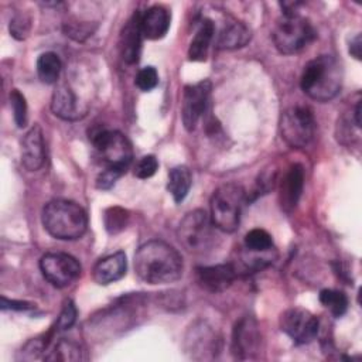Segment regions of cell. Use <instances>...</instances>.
<instances>
[{
	"mask_svg": "<svg viewBox=\"0 0 362 362\" xmlns=\"http://www.w3.org/2000/svg\"><path fill=\"white\" fill-rule=\"evenodd\" d=\"M61 74V59L55 52H44L37 59V75L42 83L52 85Z\"/></svg>",
	"mask_w": 362,
	"mask_h": 362,
	"instance_id": "24",
	"label": "cell"
},
{
	"mask_svg": "<svg viewBox=\"0 0 362 362\" xmlns=\"http://www.w3.org/2000/svg\"><path fill=\"white\" fill-rule=\"evenodd\" d=\"M185 342L188 345V351L191 352L192 358L195 356V354H201L199 358H206V354H211V356H215L218 339L214 331L209 327H206L204 322H201L199 325L191 327Z\"/></svg>",
	"mask_w": 362,
	"mask_h": 362,
	"instance_id": "20",
	"label": "cell"
},
{
	"mask_svg": "<svg viewBox=\"0 0 362 362\" xmlns=\"http://www.w3.org/2000/svg\"><path fill=\"white\" fill-rule=\"evenodd\" d=\"M92 143L107 168L126 173L133 160V148L123 133L99 129L92 133Z\"/></svg>",
	"mask_w": 362,
	"mask_h": 362,
	"instance_id": "7",
	"label": "cell"
},
{
	"mask_svg": "<svg viewBox=\"0 0 362 362\" xmlns=\"http://www.w3.org/2000/svg\"><path fill=\"white\" fill-rule=\"evenodd\" d=\"M238 272L232 263L201 266L195 269L198 284L211 293H222L233 283Z\"/></svg>",
	"mask_w": 362,
	"mask_h": 362,
	"instance_id": "13",
	"label": "cell"
},
{
	"mask_svg": "<svg viewBox=\"0 0 362 362\" xmlns=\"http://www.w3.org/2000/svg\"><path fill=\"white\" fill-rule=\"evenodd\" d=\"M212 83L208 79L199 81L194 85H187L182 92L181 120L188 132L195 130L199 119L206 110Z\"/></svg>",
	"mask_w": 362,
	"mask_h": 362,
	"instance_id": "11",
	"label": "cell"
},
{
	"mask_svg": "<svg viewBox=\"0 0 362 362\" xmlns=\"http://www.w3.org/2000/svg\"><path fill=\"white\" fill-rule=\"evenodd\" d=\"M21 163L28 171H38L45 163V144L38 124H34L21 139Z\"/></svg>",
	"mask_w": 362,
	"mask_h": 362,
	"instance_id": "15",
	"label": "cell"
},
{
	"mask_svg": "<svg viewBox=\"0 0 362 362\" xmlns=\"http://www.w3.org/2000/svg\"><path fill=\"white\" fill-rule=\"evenodd\" d=\"M141 38L143 34L140 30V13H134L124 24L119 40L120 55L127 64L137 62L141 49Z\"/></svg>",
	"mask_w": 362,
	"mask_h": 362,
	"instance_id": "16",
	"label": "cell"
},
{
	"mask_svg": "<svg viewBox=\"0 0 362 362\" xmlns=\"http://www.w3.org/2000/svg\"><path fill=\"white\" fill-rule=\"evenodd\" d=\"M250 30L239 21L228 23L219 33L218 47L221 49H236L245 47L250 41Z\"/></svg>",
	"mask_w": 362,
	"mask_h": 362,
	"instance_id": "22",
	"label": "cell"
},
{
	"mask_svg": "<svg viewBox=\"0 0 362 362\" xmlns=\"http://www.w3.org/2000/svg\"><path fill=\"white\" fill-rule=\"evenodd\" d=\"M262 335L257 322L252 317H243L233 328L232 334V354L236 359L256 358L260 351Z\"/></svg>",
	"mask_w": 362,
	"mask_h": 362,
	"instance_id": "12",
	"label": "cell"
},
{
	"mask_svg": "<svg viewBox=\"0 0 362 362\" xmlns=\"http://www.w3.org/2000/svg\"><path fill=\"white\" fill-rule=\"evenodd\" d=\"M320 303L327 307L332 315L341 317L348 308V297L344 291L324 288L320 291Z\"/></svg>",
	"mask_w": 362,
	"mask_h": 362,
	"instance_id": "25",
	"label": "cell"
},
{
	"mask_svg": "<svg viewBox=\"0 0 362 362\" xmlns=\"http://www.w3.org/2000/svg\"><path fill=\"white\" fill-rule=\"evenodd\" d=\"M361 100L356 102V106H355V110H354V120H355V126L358 129H361L362 126V122H361Z\"/></svg>",
	"mask_w": 362,
	"mask_h": 362,
	"instance_id": "37",
	"label": "cell"
},
{
	"mask_svg": "<svg viewBox=\"0 0 362 362\" xmlns=\"http://www.w3.org/2000/svg\"><path fill=\"white\" fill-rule=\"evenodd\" d=\"M134 83L143 92H148V90L154 89L158 83V74H157L156 68L154 66L141 68L136 75Z\"/></svg>",
	"mask_w": 362,
	"mask_h": 362,
	"instance_id": "30",
	"label": "cell"
},
{
	"mask_svg": "<svg viewBox=\"0 0 362 362\" xmlns=\"http://www.w3.org/2000/svg\"><path fill=\"white\" fill-rule=\"evenodd\" d=\"M123 173L113 170V168H105L96 178V187L100 189H109L119 177H122Z\"/></svg>",
	"mask_w": 362,
	"mask_h": 362,
	"instance_id": "34",
	"label": "cell"
},
{
	"mask_svg": "<svg viewBox=\"0 0 362 362\" xmlns=\"http://www.w3.org/2000/svg\"><path fill=\"white\" fill-rule=\"evenodd\" d=\"M47 361H81L83 359L82 356V349L81 346L68 339H61L57 342L54 351H51L49 355L45 356Z\"/></svg>",
	"mask_w": 362,
	"mask_h": 362,
	"instance_id": "27",
	"label": "cell"
},
{
	"mask_svg": "<svg viewBox=\"0 0 362 362\" xmlns=\"http://www.w3.org/2000/svg\"><path fill=\"white\" fill-rule=\"evenodd\" d=\"M177 238L181 246L194 255H204L216 246L218 235L211 216L202 209L188 212L180 222Z\"/></svg>",
	"mask_w": 362,
	"mask_h": 362,
	"instance_id": "4",
	"label": "cell"
},
{
	"mask_svg": "<svg viewBox=\"0 0 362 362\" xmlns=\"http://www.w3.org/2000/svg\"><path fill=\"white\" fill-rule=\"evenodd\" d=\"M245 189L236 182L219 185L211 198V221L216 229L232 233L240 223Z\"/></svg>",
	"mask_w": 362,
	"mask_h": 362,
	"instance_id": "5",
	"label": "cell"
},
{
	"mask_svg": "<svg viewBox=\"0 0 362 362\" xmlns=\"http://www.w3.org/2000/svg\"><path fill=\"white\" fill-rule=\"evenodd\" d=\"M300 86L308 98L317 102L334 99L342 86L341 64L332 55H320L308 61L303 69Z\"/></svg>",
	"mask_w": 362,
	"mask_h": 362,
	"instance_id": "2",
	"label": "cell"
},
{
	"mask_svg": "<svg viewBox=\"0 0 362 362\" xmlns=\"http://www.w3.org/2000/svg\"><path fill=\"white\" fill-rule=\"evenodd\" d=\"M42 226L55 239L75 240L83 236L88 216L83 208L68 199H52L42 209Z\"/></svg>",
	"mask_w": 362,
	"mask_h": 362,
	"instance_id": "3",
	"label": "cell"
},
{
	"mask_svg": "<svg viewBox=\"0 0 362 362\" xmlns=\"http://www.w3.org/2000/svg\"><path fill=\"white\" fill-rule=\"evenodd\" d=\"M191 184H192V175L188 167L175 165L168 171L167 189L177 204L184 201V198L188 195Z\"/></svg>",
	"mask_w": 362,
	"mask_h": 362,
	"instance_id": "23",
	"label": "cell"
},
{
	"mask_svg": "<svg viewBox=\"0 0 362 362\" xmlns=\"http://www.w3.org/2000/svg\"><path fill=\"white\" fill-rule=\"evenodd\" d=\"M280 329L296 344H308L318 334V318L308 310L291 307L280 315Z\"/></svg>",
	"mask_w": 362,
	"mask_h": 362,
	"instance_id": "10",
	"label": "cell"
},
{
	"mask_svg": "<svg viewBox=\"0 0 362 362\" xmlns=\"http://www.w3.org/2000/svg\"><path fill=\"white\" fill-rule=\"evenodd\" d=\"M40 270L49 284L57 288H65L79 279L82 267L74 256L52 252L41 257Z\"/></svg>",
	"mask_w": 362,
	"mask_h": 362,
	"instance_id": "9",
	"label": "cell"
},
{
	"mask_svg": "<svg viewBox=\"0 0 362 362\" xmlns=\"http://www.w3.org/2000/svg\"><path fill=\"white\" fill-rule=\"evenodd\" d=\"M30 31V18L24 14H17L10 21V34L17 40H24Z\"/></svg>",
	"mask_w": 362,
	"mask_h": 362,
	"instance_id": "33",
	"label": "cell"
},
{
	"mask_svg": "<svg viewBox=\"0 0 362 362\" xmlns=\"http://www.w3.org/2000/svg\"><path fill=\"white\" fill-rule=\"evenodd\" d=\"M277 51L283 55H293L304 49L314 38L315 31L311 23L297 14H283L272 33Z\"/></svg>",
	"mask_w": 362,
	"mask_h": 362,
	"instance_id": "6",
	"label": "cell"
},
{
	"mask_svg": "<svg viewBox=\"0 0 362 362\" xmlns=\"http://www.w3.org/2000/svg\"><path fill=\"white\" fill-rule=\"evenodd\" d=\"M303 187H304V168L300 164H293L281 178L280 188H279V202L284 212L290 214L296 208L301 197Z\"/></svg>",
	"mask_w": 362,
	"mask_h": 362,
	"instance_id": "14",
	"label": "cell"
},
{
	"mask_svg": "<svg viewBox=\"0 0 362 362\" xmlns=\"http://www.w3.org/2000/svg\"><path fill=\"white\" fill-rule=\"evenodd\" d=\"M314 132V115L307 106H291L281 113L280 134L290 147L303 148L308 146Z\"/></svg>",
	"mask_w": 362,
	"mask_h": 362,
	"instance_id": "8",
	"label": "cell"
},
{
	"mask_svg": "<svg viewBox=\"0 0 362 362\" xmlns=\"http://www.w3.org/2000/svg\"><path fill=\"white\" fill-rule=\"evenodd\" d=\"M245 247L252 253H267L273 249V239L264 229H252L245 236Z\"/></svg>",
	"mask_w": 362,
	"mask_h": 362,
	"instance_id": "26",
	"label": "cell"
},
{
	"mask_svg": "<svg viewBox=\"0 0 362 362\" xmlns=\"http://www.w3.org/2000/svg\"><path fill=\"white\" fill-rule=\"evenodd\" d=\"M51 110L64 120H78L85 116V110L78 102L75 93L65 83L57 86L51 99Z\"/></svg>",
	"mask_w": 362,
	"mask_h": 362,
	"instance_id": "17",
	"label": "cell"
},
{
	"mask_svg": "<svg viewBox=\"0 0 362 362\" xmlns=\"http://www.w3.org/2000/svg\"><path fill=\"white\" fill-rule=\"evenodd\" d=\"M127 262L123 252L112 253L100 259L93 267V280L100 286H107L113 281L120 280L126 274Z\"/></svg>",
	"mask_w": 362,
	"mask_h": 362,
	"instance_id": "18",
	"label": "cell"
},
{
	"mask_svg": "<svg viewBox=\"0 0 362 362\" xmlns=\"http://www.w3.org/2000/svg\"><path fill=\"white\" fill-rule=\"evenodd\" d=\"M127 219H129V214L126 209L120 208V206H112L109 209L105 211V228L109 233H117L120 230H123L127 225Z\"/></svg>",
	"mask_w": 362,
	"mask_h": 362,
	"instance_id": "28",
	"label": "cell"
},
{
	"mask_svg": "<svg viewBox=\"0 0 362 362\" xmlns=\"http://www.w3.org/2000/svg\"><path fill=\"white\" fill-rule=\"evenodd\" d=\"M170 28V13L163 6H153L140 14V30L147 40L163 38Z\"/></svg>",
	"mask_w": 362,
	"mask_h": 362,
	"instance_id": "19",
	"label": "cell"
},
{
	"mask_svg": "<svg viewBox=\"0 0 362 362\" xmlns=\"http://www.w3.org/2000/svg\"><path fill=\"white\" fill-rule=\"evenodd\" d=\"M158 168V161L157 158L153 156V154H148V156H144L141 157L136 167H134V175L140 180H146V178H150L156 174Z\"/></svg>",
	"mask_w": 362,
	"mask_h": 362,
	"instance_id": "32",
	"label": "cell"
},
{
	"mask_svg": "<svg viewBox=\"0 0 362 362\" xmlns=\"http://www.w3.org/2000/svg\"><path fill=\"white\" fill-rule=\"evenodd\" d=\"M215 33V25L209 18H204L199 23V27L189 42L188 48V58L189 61H205L208 55L209 45L212 42Z\"/></svg>",
	"mask_w": 362,
	"mask_h": 362,
	"instance_id": "21",
	"label": "cell"
},
{
	"mask_svg": "<svg viewBox=\"0 0 362 362\" xmlns=\"http://www.w3.org/2000/svg\"><path fill=\"white\" fill-rule=\"evenodd\" d=\"M349 54L355 59H361V34H356L349 42Z\"/></svg>",
	"mask_w": 362,
	"mask_h": 362,
	"instance_id": "36",
	"label": "cell"
},
{
	"mask_svg": "<svg viewBox=\"0 0 362 362\" xmlns=\"http://www.w3.org/2000/svg\"><path fill=\"white\" fill-rule=\"evenodd\" d=\"M10 103L17 127H24L27 123V102L24 95L18 89H13L10 92Z\"/></svg>",
	"mask_w": 362,
	"mask_h": 362,
	"instance_id": "29",
	"label": "cell"
},
{
	"mask_svg": "<svg viewBox=\"0 0 362 362\" xmlns=\"http://www.w3.org/2000/svg\"><path fill=\"white\" fill-rule=\"evenodd\" d=\"M134 272L147 284H167L182 274V257L163 240H148L134 253Z\"/></svg>",
	"mask_w": 362,
	"mask_h": 362,
	"instance_id": "1",
	"label": "cell"
},
{
	"mask_svg": "<svg viewBox=\"0 0 362 362\" xmlns=\"http://www.w3.org/2000/svg\"><path fill=\"white\" fill-rule=\"evenodd\" d=\"M34 305L31 303L25 301H14V300H7L6 297H1V310H30Z\"/></svg>",
	"mask_w": 362,
	"mask_h": 362,
	"instance_id": "35",
	"label": "cell"
},
{
	"mask_svg": "<svg viewBox=\"0 0 362 362\" xmlns=\"http://www.w3.org/2000/svg\"><path fill=\"white\" fill-rule=\"evenodd\" d=\"M76 320V308H75V304L71 301V300H66L64 303V307L59 313V317L57 318V322H55V327H54V331H65V329H69L74 322Z\"/></svg>",
	"mask_w": 362,
	"mask_h": 362,
	"instance_id": "31",
	"label": "cell"
}]
</instances>
